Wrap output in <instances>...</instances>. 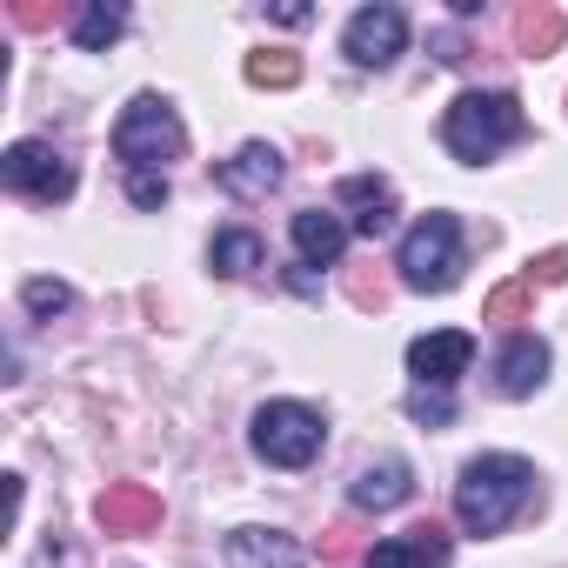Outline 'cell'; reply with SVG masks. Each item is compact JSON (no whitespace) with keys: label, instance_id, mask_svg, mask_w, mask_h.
Listing matches in <instances>:
<instances>
[{"label":"cell","instance_id":"11","mask_svg":"<svg viewBox=\"0 0 568 568\" xmlns=\"http://www.w3.org/2000/svg\"><path fill=\"white\" fill-rule=\"evenodd\" d=\"M342 207H355V234L362 241H382L395 227V181L382 174H348L342 181Z\"/></svg>","mask_w":568,"mask_h":568},{"label":"cell","instance_id":"18","mask_svg":"<svg viewBox=\"0 0 568 568\" xmlns=\"http://www.w3.org/2000/svg\"><path fill=\"white\" fill-rule=\"evenodd\" d=\"M214 274H227V281H241V274H254L261 261H267V247H261V234L254 227H221L214 234Z\"/></svg>","mask_w":568,"mask_h":568},{"label":"cell","instance_id":"14","mask_svg":"<svg viewBox=\"0 0 568 568\" xmlns=\"http://www.w3.org/2000/svg\"><path fill=\"white\" fill-rule=\"evenodd\" d=\"M227 568H302V541L281 535V528H234Z\"/></svg>","mask_w":568,"mask_h":568},{"label":"cell","instance_id":"15","mask_svg":"<svg viewBox=\"0 0 568 568\" xmlns=\"http://www.w3.org/2000/svg\"><path fill=\"white\" fill-rule=\"evenodd\" d=\"M295 254L308 267H335L348 254V221L342 214H322V207H302L295 214Z\"/></svg>","mask_w":568,"mask_h":568},{"label":"cell","instance_id":"4","mask_svg":"<svg viewBox=\"0 0 568 568\" xmlns=\"http://www.w3.org/2000/svg\"><path fill=\"white\" fill-rule=\"evenodd\" d=\"M187 128L161 94H134L114 121V154L128 161V174H168V161H181Z\"/></svg>","mask_w":568,"mask_h":568},{"label":"cell","instance_id":"23","mask_svg":"<svg viewBox=\"0 0 568 568\" xmlns=\"http://www.w3.org/2000/svg\"><path fill=\"white\" fill-rule=\"evenodd\" d=\"M408 415L428 422V428H442V422L455 415V402H448V388H415V395H408Z\"/></svg>","mask_w":568,"mask_h":568},{"label":"cell","instance_id":"8","mask_svg":"<svg viewBox=\"0 0 568 568\" xmlns=\"http://www.w3.org/2000/svg\"><path fill=\"white\" fill-rule=\"evenodd\" d=\"M468 362H475V335H462V328H435V335L408 342L415 388H455V375H468Z\"/></svg>","mask_w":568,"mask_h":568},{"label":"cell","instance_id":"12","mask_svg":"<svg viewBox=\"0 0 568 568\" xmlns=\"http://www.w3.org/2000/svg\"><path fill=\"white\" fill-rule=\"evenodd\" d=\"M548 382V342L541 335H515L501 355H495V388L508 395V402H521V395H535Z\"/></svg>","mask_w":568,"mask_h":568},{"label":"cell","instance_id":"27","mask_svg":"<svg viewBox=\"0 0 568 568\" xmlns=\"http://www.w3.org/2000/svg\"><path fill=\"white\" fill-rule=\"evenodd\" d=\"M408 541H415V548H422V555H428L435 568L448 561V528H435V521H422V528H408Z\"/></svg>","mask_w":568,"mask_h":568},{"label":"cell","instance_id":"22","mask_svg":"<svg viewBox=\"0 0 568 568\" xmlns=\"http://www.w3.org/2000/svg\"><path fill=\"white\" fill-rule=\"evenodd\" d=\"M21 302H28L34 315H68V308H74V288H68V281H28Z\"/></svg>","mask_w":568,"mask_h":568},{"label":"cell","instance_id":"29","mask_svg":"<svg viewBox=\"0 0 568 568\" xmlns=\"http://www.w3.org/2000/svg\"><path fill=\"white\" fill-rule=\"evenodd\" d=\"M274 21H281V28H302V21H315V8H308V0H281Z\"/></svg>","mask_w":568,"mask_h":568},{"label":"cell","instance_id":"16","mask_svg":"<svg viewBox=\"0 0 568 568\" xmlns=\"http://www.w3.org/2000/svg\"><path fill=\"white\" fill-rule=\"evenodd\" d=\"M561 41H568V14L555 8V0H535V8H521V14H515V48H521V54L548 61Z\"/></svg>","mask_w":568,"mask_h":568},{"label":"cell","instance_id":"1","mask_svg":"<svg viewBox=\"0 0 568 568\" xmlns=\"http://www.w3.org/2000/svg\"><path fill=\"white\" fill-rule=\"evenodd\" d=\"M535 501V468L521 455H475L455 481V521L468 535H501Z\"/></svg>","mask_w":568,"mask_h":568},{"label":"cell","instance_id":"3","mask_svg":"<svg viewBox=\"0 0 568 568\" xmlns=\"http://www.w3.org/2000/svg\"><path fill=\"white\" fill-rule=\"evenodd\" d=\"M468 267V241H462V221L455 214H422L408 234H402V254H395V274L402 288L415 295H448Z\"/></svg>","mask_w":568,"mask_h":568},{"label":"cell","instance_id":"2","mask_svg":"<svg viewBox=\"0 0 568 568\" xmlns=\"http://www.w3.org/2000/svg\"><path fill=\"white\" fill-rule=\"evenodd\" d=\"M521 128H528V114H521V101L515 94H501V88H475V94H462L455 108H448V121H442V141H448V154L455 161H468V168H481V161H495L501 148H515L521 141Z\"/></svg>","mask_w":568,"mask_h":568},{"label":"cell","instance_id":"13","mask_svg":"<svg viewBox=\"0 0 568 568\" xmlns=\"http://www.w3.org/2000/svg\"><path fill=\"white\" fill-rule=\"evenodd\" d=\"M408 495H415V468H408L402 455H382V462H368V468L348 481V501H355V508H375V515H382V508H402Z\"/></svg>","mask_w":568,"mask_h":568},{"label":"cell","instance_id":"17","mask_svg":"<svg viewBox=\"0 0 568 568\" xmlns=\"http://www.w3.org/2000/svg\"><path fill=\"white\" fill-rule=\"evenodd\" d=\"M121 34H128V8H121V0H88V8L74 14V48H88V54L114 48Z\"/></svg>","mask_w":568,"mask_h":568},{"label":"cell","instance_id":"6","mask_svg":"<svg viewBox=\"0 0 568 568\" xmlns=\"http://www.w3.org/2000/svg\"><path fill=\"white\" fill-rule=\"evenodd\" d=\"M0 181H8V194H28V201H68L74 194V168L61 148L48 141H14L8 154H0Z\"/></svg>","mask_w":568,"mask_h":568},{"label":"cell","instance_id":"28","mask_svg":"<svg viewBox=\"0 0 568 568\" xmlns=\"http://www.w3.org/2000/svg\"><path fill=\"white\" fill-rule=\"evenodd\" d=\"M14 21H21V28H54L61 8H48V0H14Z\"/></svg>","mask_w":568,"mask_h":568},{"label":"cell","instance_id":"19","mask_svg":"<svg viewBox=\"0 0 568 568\" xmlns=\"http://www.w3.org/2000/svg\"><path fill=\"white\" fill-rule=\"evenodd\" d=\"M247 81L254 88H295L302 81V54L295 48H261V54H247Z\"/></svg>","mask_w":568,"mask_h":568},{"label":"cell","instance_id":"10","mask_svg":"<svg viewBox=\"0 0 568 568\" xmlns=\"http://www.w3.org/2000/svg\"><path fill=\"white\" fill-rule=\"evenodd\" d=\"M281 174H288V161H281V148H267V141H247L234 161H221V187L234 201H267L281 187Z\"/></svg>","mask_w":568,"mask_h":568},{"label":"cell","instance_id":"20","mask_svg":"<svg viewBox=\"0 0 568 568\" xmlns=\"http://www.w3.org/2000/svg\"><path fill=\"white\" fill-rule=\"evenodd\" d=\"M528 302H535V281H528V274H521V281H501V288L481 302V322H521Z\"/></svg>","mask_w":568,"mask_h":568},{"label":"cell","instance_id":"25","mask_svg":"<svg viewBox=\"0 0 568 568\" xmlns=\"http://www.w3.org/2000/svg\"><path fill=\"white\" fill-rule=\"evenodd\" d=\"M528 281H541V288H555V281H568V247H548L528 261Z\"/></svg>","mask_w":568,"mask_h":568},{"label":"cell","instance_id":"21","mask_svg":"<svg viewBox=\"0 0 568 568\" xmlns=\"http://www.w3.org/2000/svg\"><path fill=\"white\" fill-rule=\"evenodd\" d=\"M368 568H435V561H428L408 535H388V541H375V548H368Z\"/></svg>","mask_w":568,"mask_h":568},{"label":"cell","instance_id":"9","mask_svg":"<svg viewBox=\"0 0 568 568\" xmlns=\"http://www.w3.org/2000/svg\"><path fill=\"white\" fill-rule=\"evenodd\" d=\"M94 521L108 535H154L161 528V495L148 481H114L101 501H94Z\"/></svg>","mask_w":568,"mask_h":568},{"label":"cell","instance_id":"7","mask_svg":"<svg viewBox=\"0 0 568 568\" xmlns=\"http://www.w3.org/2000/svg\"><path fill=\"white\" fill-rule=\"evenodd\" d=\"M408 48V14L402 8H362L355 21H348V34H342V54L355 61V68H388L395 54Z\"/></svg>","mask_w":568,"mask_h":568},{"label":"cell","instance_id":"26","mask_svg":"<svg viewBox=\"0 0 568 568\" xmlns=\"http://www.w3.org/2000/svg\"><path fill=\"white\" fill-rule=\"evenodd\" d=\"M128 201L134 207H161L168 201V174H128Z\"/></svg>","mask_w":568,"mask_h":568},{"label":"cell","instance_id":"24","mask_svg":"<svg viewBox=\"0 0 568 568\" xmlns=\"http://www.w3.org/2000/svg\"><path fill=\"white\" fill-rule=\"evenodd\" d=\"M348 302H355V308H388V281L368 274V267H355V274H348Z\"/></svg>","mask_w":568,"mask_h":568},{"label":"cell","instance_id":"30","mask_svg":"<svg viewBox=\"0 0 568 568\" xmlns=\"http://www.w3.org/2000/svg\"><path fill=\"white\" fill-rule=\"evenodd\" d=\"M348 548H355V528H328V541H322V555H328V561H342Z\"/></svg>","mask_w":568,"mask_h":568},{"label":"cell","instance_id":"31","mask_svg":"<svg viewBox=\"0 0 568 568\" xmlns=\"http://www.w3.org/2000/svg\"><path fill=\"white\" fill-rule=\"evenodd\" d=\"M435 48H442V61L455 68V61H468V48H462V34H435Z\"/></svg>","mask_w":568,"mask_h":568},{"label":"cell","instance_id":"5","mask_svg":"<svg viewBox=\"0 0 568 568\" xmlns=\"http://www.w3.org/2000/svg\"><path fill=\"white\" fill-rule=\"evenodd\" d=\"M322 442H328V422L308 402H267V408H254V455L267 468H308L322 455Z\"/></svg>","mask_w":568,"mask_h":568}]
</instances>
